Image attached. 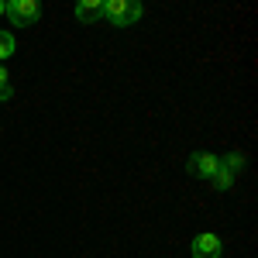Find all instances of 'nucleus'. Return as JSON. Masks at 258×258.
<instances>
[{
  "label": "nucleus",
  "instance_id": "nucleus-1",
  "mask_svg": "<svg viewBox=\"0 0 258 258\" xmlns=\"http://www.w3.org/2000/svg\"><path fill=\"white\" fill-rule=\"evenodd\" d=\"M103 18L114 28H131L141 18V4L138 0H107L103 4Z\"/></svg>",
  "mask_w": 258,
  "mask_h": 258
},
{
  "label": "nucleus",
  "instance_id": "nucleus-2",
  "mask_svg": "<svg viewBox=\"0 0 258 258\" xmlns=\"http://www.w3.org/2000/svg\"><path fill=\"white\" fill-rule=\"evenodd\" d=\"M4 14H7V21L14 28H28V24H35L41 18V7H38V0H7Z\"/></svg>",
  "mask_w": 258,
  "mask_h": 258
},
{
  "label": "nucleus",
  "instance_id": "nucleus-3",
  "mask_svg": "<svg viewBox=\"0 0 258 258\" xmlns=\"http://www.w3.org/2000/svg\"><path fill=\"white\" fill-rule=\"evenodd\" d=\"M186 165H189V172H193L197 179H214L217 169H220V159L214 155V152H193Z\"/></svg>",
  "mask_w": 258,
  "mask_h": 258
},
{
  "label": "nucleus",
  "instance_id": "nucleus-4",
  "mask_svg": "<svg viewBox=\"0 0 258 258\" xmlns=\"http://www.w3.org/2000/svg\"><path fill=\"white\" fill-rule=\"evenodd\" d=\"M189 251H193V258H220L224 244H220V238H217V234L203 231V234H197V238H193Z\"/></svg>",
  "mask_w": 258,
  "mask_h": 258
},
{
  "label": "nucleus",
  "instance_id": "nucleus-5",
  "mask_svg": "<svg viewBox=\"0 0 258 258\" xmlns=\"http://www.w3.org/2000/svg\"><path fill=\"white\" fill-rule=\"evenodd\" d=\"M100 18H103V4L100 0H83V4H76V21L80 24H93Z\"/></svg>",
  "mask_w": 258,
  "mask_h": 258
},
{
  "label": "nucleus",
  "instance_id": "nucleus-6",
  "mask_svg": "<svg viewBox=\"0 0 258 258\" xmlns=\"http://www.w3.org/2000/svg\"><path fill=\"white\" fill-rule=\"evenodd\" d=\"M14 55V35L7 31V28H0V66Z\"/></svg>",
  "mask_w": 258,
  "mask_h": 258
},
{
  "label": "nucleus",
  "instance_id": "nucleus-7",
  "mask_svg": "<svg viewBox=\"0 0 258 258\" xmlns=\"http://www.w3.org/2000/svg\"><path fill=\"white\" fill-rule=\"evenodd\" d=\"M220 165H224L227 172H234V176H238V172H241V165H244V155H241V152H231L227 159H220Z\"/></svg>",
  "mask_w": 258,
  "mask_h": 258
},
{
  "label": "nucleus",
  "instance_id": "nucleus-8",
  "mask_svg": "<svg viewBox=\"0 0 258 258\" xmlns=\"http://www.w3.org/2000/svg\"><path fill=\"white\" fill-rule=\"evenodd\" d=\"M11 97H14V86H11V73H7V69L0 66V103H4V100H11Z\"/></svg>",
  "mask_w": 258,
  "mask_h": 258
},
{
  "label": "nucleus",
  "instance_id": "nucleus-9",
  "mask_svg": "<svg viewBox=\"0 0 258 258\" xmlns=\"http://www.w3.org/2000/svg\"><path fill=\"white\" fill-rule=\"evenodd\" d=\"M214 186H217V189H231V186H234V172H227V169L220 165L217 176H214Z\"/></svg>",
  "mask_w": 258,
  "mask_h": 258
},
{
  "label": "nucleus",
  "instance_id": "nucleus-10",
  "mask_svg": "<svg viewBox=\"0 0 258 258\" xmlns=\"http://www.w3.org/2000/svg\"><path fill=\"white\" fill-rule=\"evenodd\" d=\"M0 14H4V4H0Z\"/></svg>",
  "mask_w": 258,
  "mask_h": 258
}]
</instances>
